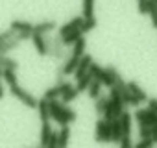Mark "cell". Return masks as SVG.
<instances>
[{"instance_id": "1", "label": "cell", "mask_w": 157, "mask_h": 148, "mask_svg": "<svg viewBox=\"0 0 157 148\" xmlns=\"http://www.w3.org/2000/svg\"><path fill=\"white\" fill-rule=\"evenodd\" d=\"M48 106H50V119H54L59 126H65V124H68L76 119V113L72 109H68L59 98L48 100Z\"/></svg>"}, {"instance_id": "2", "label": "cell", "mask_w": 157, "mask_h": 148, "mask_svg": "<svg viewBox=\"0 0 157 148\" xmlns=\"http://www.w3.org/2000/svg\"><path fill=\"white\" fill-rule=\"evenodd\" d=\"M67 48H68V46H65V45L61 43V37H59V35L54 37V39L48 37V56L57 57V59H67V57H68V50H67Z\"/></svg>"}, {"instance_id": "3", "label": "cell", "mask_w": 157, "mask_h": 148, "mask_svg": "<svg viewBox=\"0 0 157 148\" xmlns=\"http://www.w3.org/2000/svg\"><path fill=\"white\" fill-rule=\"evenodd\" d=\"M10 89H11V93L24 104V106H28V107H37V98L33 96V95H30L28 91H24L19 84H13V85H10Z\"/></svg>"}, {"instance_id": "4", "label": "cell", "mask_w": 157, "mask_h": 148, "mask_svg": "<svg viewBox=\"0 0 157 148\" xmlns=\"http://www.w3.org/2000/svg\"><path fill=\"white\" fill-rule=\"evenodd\" d=\"M135 119L139 122V126H150V128H155L157 126V113L151 111V109H137L135 113Z\"/></svg>"}, {"instance_id": "5", "label": "cell", "mask_w": 157, "mask_h": 148, "mask_svg": "<svg viewBox=\"0 0 157 148\" xmlns=\"http://www.w3.org/2000/svg\"><path fill=\"white\" fill-rule=\"evenodd\" d=\"M96 141L98 142H109L111 141V122L105 119H100L96 122Z\"/></svg>"}, {"instance_id": "6", "label": "cell", "mask_w": 157, "mask_h": 148, "mask_svg": "<svg viewBox=\"0 0 157 148\" xmlns=\"http://www.w3.org/2000/svg\"><path fill=\"white\" fill-rule=\"evenodd\" d=\"M91 63H93V57H91L89 54H83V56L80 57V61H78V65H76V68H74V72H72V76H74L76 80L82 78L85 72H89Z\"/></svg>"}, {"instance_id": "7", "label": "cell", "mask_w": 157, "mask_h": 148, "mask_svg": "<svg viewBox=\"0 0 157 148\" xmlns=\"http://www.w3.org/2000/svg\"><path fill=\"white\" fill-rule=\"evenodd\" d=\"M32 43H33L37 54H41V56L48 54V33L46 35H43V33H32Z\"/></svg>"}, {"instance_id": "8", "label": "cell", "mask_w": 157, "mask_h": 148, "mask_svg": "<svg viewBox=\"0 0 157 148\" xmlns=\"http://www.w3.org/2000/svg\"><path fill=\"white\" fill-rule=\"evenodd\" d=\"M78 61H80V57L68 54V57L65 59V65L59 68V76H68V74H72L74 68H76V65H78Z\"/></svg>"}, {"instance_id": "9", "label": "cell", "mask_w": 157, "mask_h": 148, "mask_svg": "<svg viewBox=\"0 0 157 148\" xmlns=\"http://www.w3.org/2000/svg\"><path fill=\"white\" fill-rule=\"evenodd\" d=\"M19 43H22V41L19 39L17 33H15L11 39H8V41H4V43H0V56H8L11 50H15V48L19 46Z\"/></svg>"}, {"instance_id": "10", "label": "cell", "mask_w": 157, "mask_h": 148, "mask_svg": "<svg viewBox=\"0 0 157 148\" xmlns=\"http://www.w3.org/2000/svg\"><path fill=\"white\" fill-rule=\"evenodd\" d=\"M82 22H83V17H74V19H70L67 24H63V26L59 28V37H63L65 33H68V32H72V30H80Z\"/></svg>"}, {"instance_id": "11", "label": "cell", "mask_w": 157, "mask_h": 148, "mask_svg": "<svg viewBox=\"0 0 157 148\" xmlns=\"http://www.w3.org/2000/svg\"><path fill=\"white\" fill-rule=\"evenodd\" d=\"M68 139H70V128L65 124L57 131V148H67L68 146Z\"/></svg>"}, {"instance_id": "12", "label": "cell", "mask_w": 157, "mask_h": 148, "mask_svg": "<svg viewBox=\"0 0 157 148\" xmlns=\"http://www.w3.org/2000/svg\"><path fill=\"white\" fill-rule=\"evenodd\" d=\"M126 87H128V91H129V93H131V95L139 100V102H146V100H148L146 93H144V91H142V89L135 84V82H128V84H126Z\"/></svg>"}, {"instance_id": "13", "label": "cell", "mask_w": 157, "mask_h": 148, "mask_svg": "<svg viewBox=\"0 0 157 148\" xmlns=\"http://www.w3.org/2000/svg\"><path fill=\"white\" fill-rule=\"evenodd\" d=\"M118 122H120L122 133H124V135H131V115H129L128 111H122V113H120Z\"/></svg>"}, {"instance_id": "14", "label": "cell", "mask_w": 157, "mask_h": 148, "mask_svg": "<svg viewBox=\"0 0 157 148\" xmlns=\"http://www.w3.org/2000/svg\"><path fill=\"white\" fill-rule=\"evenodd\" d=\"M13 32H33V24L28 22V21H21V19H15L11 21V26H10Z\"/></svg>"}, {"instance_id": "15", "label": "cell", "mask_w": 157, "mask_h": 148, "mask_svg": "<svg viewBox=\"0 0 157 148\" xmlns=\"http://www.w3.org/2000/svg\"><path fill=\"white\" fill-rule=\"evenodd\" d=\"M54 28H56V22H54V21H43V22H39V24H33V33H43V35H46V33H50Z\"/></svg>"}, {"instance_id": "16", "label": "cell", "mask_w": 157, "mask_h": 148, "mask_svg": "<svg viewBox=\"0 0 157 148\" xmlns=\"http://www.w3.org/2000/svg\"><path fill=\"white\" fill-rule=\"evenodd\" d=\"M80 37H82V30H72V32H68V33H65V35L61 37V43H63L65 46H72Z\"/></svg>"}, {"instance_id": "17", "label": "cell", "mask_w": 157, "mask_h": 148, "mask_svg": "<svg viewBox=\"0 0 157 148\" xmlns=\"http://www.w3.org/2000/svg\"><path fill=\"white\" fill-rule=\"evenodd\" d=\"M85 46H87V41L83 39V35L78 39L74 45H72V50H70V54L72 56H76V57H82L83 54H85Z\"/></svg>"}, {"instance_id": "18", "label": "cell", "mask_w": 157, "mask_h": 148, "mask_svg": "<svg viewBox=\"0 0 157 148\" xmlns=\"http://www.w3.org/2000/svg\"><path fill=\"white\" fill-rule=\"evenodd\" d=\"M93 82V76H91V72H85L82 78H78L76 80V91L78 93H82V91H87L89 84Z\"/></svg>"}, {"instance_id": "19", "label": "cell", "mask_w": 157, "mask_h": 148, "mask_svg": "<svg viewBox=\"0 0 157 148\" xmlns=\"http://www.w3.org/2000/svg\"><path fill=\"white\" fill-rule=\"evenodd\" d=\"M122 128H120V122H118V119H113L111 120V141L113 142H118L120 139H122Z\"/></svg>"}, {"instance_id": "20", "label": "cell", "mask_w": 157, "mask_h": 148, "mask_svg": "<svg viewBox=\"0 0 157 148\" xmlns=\"http://www.w3.org/2000/svg\"><path fill=\"white\" fill-rule=\"evenodd\" d=\"M52 131H54V130H52L50 122H48V120H43V124H41V146H46V142H48Z\"/></svg>"}, {"instance_id": "21", "label": "cell", "mask_w": 157, "mask_h": 148, "mask_svg": "<svg viewBox=\"0 0 157 148\" xmlns=\"http://www.w3.org/2000/svg\"><path fill=\"white\" fill-rule=\"evenodd\" d=\"M87 93H89V96L93 98V100H96L100 95H102V84L98 82V80H94L93 78V82L89 84V87H87Z\"/></svg>"}, {"instance_id": "22", "label": "cell", "mask_w": 157, "mask_h": 148, "mask_svg": "<svg viewBox=\"0 0 157 148\" xmlns=\"http://www.w3.org/2000/svg\"><path fill=\"white\" fill-rule=\"evenodd\" d=\"M37 109H39V115H41V120H50V106H48V100L43 98L37 102Z\"/></svg>"}, {"instance_id": "23", "label": "cell", "mask_w": 157, "mask_h": 148, "mask_svg": "<svg viewBox=\"0 0 157 148\" xmlns=\"http://www.w3.org/2000/svg\"><path fill=\"white\" fill-rule=\"evenodd\" d=\"M78 95H80V93H78V91H76V87L72 85V87H68L67 91H63L59 98H61V102H63V104H68V102L76 100V98H78Z\"/></svg>"}, {"instance_id": "24", "label": "cell", "mask_w": 157, "mask_h": 148, "mask_svg": "<svg viewBox=\"0 0 157 148\" xmlns=\"http://www.w3.org/2000/svg\"><path fill=\"white\" fill-rule=\"evenodd\" d=\"M120 98H122L124 106H131V107H137V106L140 104V102H139V100H137V98H135V96H133V95H131L129 91H128V89L120 93Z\"/></svg>"}, {"instance_id": "25", "label": "cell", "mask_w": 157, "mask_h": 148, "mask_svg": "<svg viewBox=\"0 0 157 148\" xmlns=\"http://www.w3.org/2000/svg\"><path fill=\"white\" fill-rule=\"evenodd\" d=\"M82 17L83 19H91L94 17V0H83V8H82Z\"/></svg>"}, {"instance_id": "26", "label": "cell", "mask_w": 157, "mask_h": 148, "mask_svg": "<svg viewBox=\"0 0 157 148\" xmlns=\"http://www.w3.org/2000/svg\"><path fill=\"white\" fill-rule=\"evenodd\" d=\"M151 19V24L157 28V4L153 2V0H148V11H146Z\"/></svg>"}, {"instance_id": "27", "label": "cell", "mask_w": 157, "mask_h": 148, "mask_svg": "<svg viewBox=\"0 0 157 148\" xmlns=\"http://www.w3.org/2000/svg\"><path fill=\"white\" fill-rule=\"evenodd\" d=\"M2 80H4L8 85H13V84H17V74H15V70L4 68V70H2Z\"/></svg>"}, {"instance_id": "28", "label": "cell", "mask_w": 157, "mask_h": 148, "mask_svg": "<svg viewBox=\"0 0 157 148\" xmlns=\"http://www.w3.org/2000/svg\"><path fill=\"white\" fill-rule=\"evenodd\" d=\"M94 28H96V19H94V17L83 19V22H82V26H80L82 33H87V32H91V30H94Z\"/></svg>"}, {"instance_id": "29", "label": "cell", "mask_w": 157, "mask_h": 148, "mask_svg": "<svg viewBox=\"0 0 157 148\" xmlns=\"http://www.w3.org/2000/svg\"><path fill=\"white\" fill-rule=\"evenodd\" d=\"M59 96H61V93H59V89H57V85H56V87L46 89V93H44L43 98H46V100H56V98H59Z\"/></svg>"}, {"instance_id": "30", "label": "cell", "mask_w": 157, "mask_h": 148, "mask_svg": "<svg viewBox=\"0 0 157 148\" xmlns=\"http://www.w3.org/2000/svg\"><path fill=\"white\" fill-rule=\"evenodd\" d=\"M107 102H109V98L100 95V96L96 98V113H100V115H102V113H104V109H105V104H107Z\"/></svg>"}, {"instance_id": "31", "label": "cell", "mask_w": 157, "mask_h": 148, "mask_svg": "<svg viewBox=\"0 0 157 148\" xmlns=\"http://www.w3.org/2000/svg\"><path fill=\"white\" fill-rule=\"evenodd\" d=\"M155 142H153V139L151 137H148V139H142L140 142H137V144H133V148H151Z\"/></svg>"}, {"instance_id": "32", "label": "cell", "mask_w": 157, "mask_h": 148, "mask_svg": "<svg viewBox=\"0 0 157 148\" xmlns=\"http://www.w3.org/2000/svg\"><path fill=\"white\" fill-rule=\"evenodd\" d=\"M120 148H133V141H131V135H122V139L118 141Z\"/></svg>"}, {"instance_id": "33", "label": "cell", "mask_w": 157, "mask_h": 148, "mask_svg": "<svg viewBox=\"0 0 157 148\" xmlns=\"http://www.w3.org/2000/svg\"><path fill=\"white\" fill-rule=\"evenodd\" d=\"M140 139H148V137H151L153 135V128H150V126H140Z\"/></svg>"}, {"instance_id": "34", "label": "cell", "mask_w": 157, "mask_h": 148, "mask_svg": "<svg viewBox=\"0 0 157 148\" xmlns=\"http://www.w3.org/2000/svg\"><path fill=\"white\" fill-rule=\"evenodd\" d=\"M15 33H17V32H13L11 28H10V30H4V32H0V43H4V41L11 39V37H13Z\"/></svg>"}, {"instance_id": "35", "label": "cell", "mask_w": 157, "mask_h": 148, "mask_svg": "<svg viewBox=\"0 0 157 148\" xmlns=\"http://www.w3.org/2000/svg\"><path fill=\"white\" fill-rule=\"evenodd\" d=\"M137 4H139V11L144 15L148 11V0H137Z\"/></svg>"}, {"instance_id": "36", "label": "cell", "mask_w": 157, "mask_h": 148, "mask_svg": "<svg viewBox=\"0 0 157 148\" xmlns=\"http://www.w3.org/2000/svg\"><path fill=\"white\" fill-rule=\"evenodd\" d=\"M146 102H148V109H151V111L157 113V98H150V100H146Z\"/></svg>"}, {"instance_id": "37", "label": "cell", "mask_w": 157, "mask_h": 148, "mask_svg": "<svg viewBox=\"0 0 157 148\" xmlns=\"http://www.w3.org/2000/svg\"><path fill=\"white\" fill-rule=\"evenodd\" d=\"M4 96V91H2V87H0V98H2Z\"/></svg>"}, {"instance_id": "38", "label": "cell", "mask_w": 157, "mask_h": 148, "mask_svg": "<svg viewBox=\"0 0 157 148\" xmlns=\"http://www.w3.org/2000/svg\"><path fill=\"white\" fill-rule=\"evenodd\" d=\"M0 76H2V68H0Z\"/></svg>"}, {"instance_id": "39", "label": "cell", "mask_w": 157, "mask_h": 148, "mask_svg": "<svg viewBox=\"0 0 157 148\" xmlns=\"http://www.w3.org/2000/svg\"><path fill=\"white\" fill-rule=\"evenodd\" d=\"M39 148H46V146H39Z\"/></svg>"}, {"instance_id": "40", "label": "cell", "mask_w": 157, "mask_h": 148, "mask_svg": "<svg viewBox=\"0 0 157 148\" xmlns=\"http://www.w3.org/2000/svg\"><path fill=\"white\" fill-rule=\"evenodd\" d=\"M0 87H2V85H0Z\"/></svg>"}]
</instances>
